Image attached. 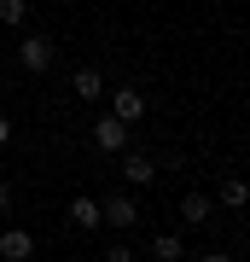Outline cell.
I'll list each match as a JSON object with an SVG mask.
<instances>
[{
    "instance_id": "7c38bea8",
    "label": "cell",
    "mask_w": 250,
    "mask_h": 262,
    "mask_svg": "<svg viewBox=\"0 0 250 262\" xmlns=\"http://www.w3.org/2000/svg\"><path fill=\"white\" fill-rule=\"evenodd\" d=\"M0 24H29V0H0Z\"/></svg>"
},
{
    "instance_id": "9c48e42d",
    "label": "cell",
    "mask_w": 250,
    "mask_h": 262,
    "mask_svg": "<svg viewBox=\"0 0 250 262\" xmlns=\"http://www.w3.org/2000/svg\"><path fill=\"white\" fill-rule=\"evenodd\" d=\"M70 88H76V99H82V105H99V99H105V76L93 70V64L76 70V82H70Z\"/></svg>"
},
{
    "instance_id": "4fadbf2b",
    "label": "cell",
    "mask_w": 250,
    "mask_h": 262,
    "mask_svg": "<svg viewBox=\"0 0 250 262\" xmlns=\"http://www.w3.org/2000/svg\"><path fill=\"white\" fill-rule=\"evenodd\" d=\"M105 262H134V245L128 239H111V245H105Z\"/></svg>"
},
{
    "instance_id": "8fae6325",
    "label": "cell",
    "mask_w": 250,
    "mask_h": 262,
    "mask_svg": "<svg viewBox=\"0 0 250 262\" xmlns=\"http://www.w3.org/2000/svg\"><path fill=\"white\" fill-rule=\"evenodd\" d=\"M244 198H250V192H244V181H239V175H227V181H221V204H227V210H244Z\"/></svg>"
},
{
    "instance_id": "30bf717a",
    "label": "cell",
    "mask_w": 250,
    "mask_h": 262,
    "mask_svg": "<svg viewBox=\"0 0 250 262\" xmlns=\"http://www.w3.org/2000/svg\"><path fill=\"white\" fill-rule=\"evenodd\" d=\"M151 262H186V239L180 233H151Z\"/></svg>"
},
{
    "instance_id": "3957f363",
    "label": "cell",
    "mask_w": 250,
    "mask_h": 262,
    "mask_svg": "<svg viewBox=\"0 0 250 262\" xmlns=\"http://www.w3.org/2000/svg\"><path fill=\"white\" fill-rule=\"evenodd\" d=\"M99 227H117V233L140 227V204H134L128 192H105V198H99Z\"/></svg>"
},
{
    "instance_id": "5b68a950",
    "label": "cell",
    "mask_w": 250,
    "mask_h": 262,
    "mask_svg": "<svg viewBox=\"0 0 250 262\" xmlns=\"http://www.w3.org/2000/svg\"><path fill=\"white\" fill-rule=\"evenodd\" d=\"M117 158H122V181H128V187H151V181H157V158H151V151L128 146V151H117Z\"/></svg>"
},
{
    "instance_id": "ba28073f",
    "label": "cell",
    "mask_w": 250,
    "mask_h": 262,
    "mask_svg": "<svg viewBox=\"0 0 250 262\" xmlns=\"http://www.w3.org/2000/svg\"><path fill=\"white\" fill-rule=\"evenodd\" d=\"M70 227H82V233L99 227V198H93V192H76L70 198Z\"/></svg>"
},
{
    "instance_id": "2e32d148",
    "label": "cell",
    "mask_w": 250,
    "mask_h": 262,
    "mask_svg": "<svg viewBox=\"0 0 250 262\" xmlns=\"http://www.w3.org/2000/svg\"><path fill=\"white\" fill-rule=\"evenodd\" d=\"M198 262H233V256L227 251H210V256H198Z\"/></svg>"
},
{
    "instance_id": "6da1fadb",
    "label": "cell",
    "mask_w": 250,
    "mask_h": 262,
    "mask_svg": "<svg viewBox=\"0 0 250 262\" xmlns=\"http://www.w3.org/2000/svg\"><path fill=\"white\" fill-rule=\"evenodd\" d=\"M105 99H111V117L122 122V128H140L146 122V111H151V99H146V88H105Z\"/></svg>"
},
{
    "instance_id": "5bb4252c",
    "label": "cell",
    "mask_w": 250,
    "mask_h": 262,
    "mask_svg": "<svg viewBox=\"0 0 250 262\" xmlns=\"http://www.w3.org/2000/svg\"><path fill=\"white\" fill-rule=\"evenodd\" d=\"M6 146H12V117L0 111V151H6Z\"/></svg>"
},
{
    "instance_id": "52a82bcc",
    "label": "cell",
    "mask_w": 250,
    "mask_h": 262,
    "mask_svg": "<svg viewBox=\"0 0 250 262\" xmlns=\"http://www.w3.org/2000/svg\"><path fill=\"white\" fill-rule=\"evenodd\" d=\"M210 215H215V198L210 192H180V222L186 227H204Z\"/></svg>"
},
{
    "instance_id": "8992f818",
    "label": "cell",
    "mask_w": 250,
    "mask_h": 262,
    "mask_svg": "<svg viewBox=\"0 0 250 262\" xmlns=\"http://www.w3.org/2000/svg\"><path fill=\"white\" fill-rule=\"evenodd\" d=\"M35 256V233L29 227H6L0 233V262H29Z\"/></svg>"
},
{
    "instance_id": "9a60e30c",
    "label": "cell",
    "mask_w": 250,
    "mask_h": 262,
    "mask_svg": "<svg viewBox=\"0 0 250 262\" xmlns=\"http://www.w3.org/2000/svg\"><path fill=\"white\" fill-rule=\"evenodd\" d=\"M12 210V181H0V215Z\"/></svg>"
},
{
    "instance_id": "277c9868",
    "label": "cell",
    "mask_w": 250,
    "mask_h": 262,
    "mask_svg": "<svg viewBox=\"0 0 250 262\" xmlns=\"http://www.w3.org/2000/svg\"><path fill=\"white\" fill-rule=\"evenodd\" d=\"M87 140H93V151H105V158H117V151H128V140H134V128H122V122L105 111L99 122L87 128Z\"/></svg>"
},
{
    "instance_id": "7a4b0ae2",
    "label": "cell",
    "mask_w": 250,
    "mask_h": 262,
    "mask_svg": "<svg viewBox=\"0 0 250 262\" xmlns=\"http://www.w3.org/2000/svg\"><path fill=\"white\" fill-rule=\"evenodd\" d=\"M18 64H24L29 76H47V70L58 64V41H53V35H41V29H29V35L18 41Z\"/></svg>"
}]
</instances>
